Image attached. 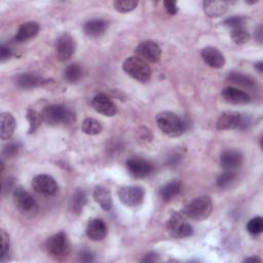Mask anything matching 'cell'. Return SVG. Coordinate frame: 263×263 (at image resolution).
I'll return each mask as SVG.
<instances>
[{"label":"cell","instance_id":"cell-1","mask_svg":"<svg viewBox=\"0 0 263 263\" xmlns=\"http://www.w3.org/2000/svg\"><path fill=\"white\" fill-rule=\"evenodd\" d=\"M155 120L159 129L171 138L180 137L185 132V123L174 112H160L157 114Z\"/></svg>","mask_w":263,"mask_h":263},{"label":"cell","instance_id":"cell-2","mask_svg":"<svg viewBox=\"0 0 263 263\" xmlns=\"http://www.w3.org/2000/svg\"><path fill=\"white\" fill-rule=\"evenodd\" d=\"M42 119L48 125H59L62 123H71L75 120V114L71 109L63 105H49L41 113Z\"/></svg>","mask_w":263,"mask_h":263},{"label":"cell","instance_id":"cell-3","mask_svg":"<svg viewBox=\"0 0 263 263\" xmlns=\"http://www.w3.org/2000/svg\"><path fill=\"white\" fill-rule=\"evenodd\" d=\"M123 71L140 82H147L152 75V71L147 62L139 57H129L122 64Z\"/></svg>","mask_w":263,"mask_h":263},{"label":"cell","instance_id":"cell-4","mask_svg":"<svg viewBox=\"0 0 263 263\" xmlns=\"http://www.w3.org/2000/svg\"><path fill=\"white\" fill-rule=\"evenodd\" d=\"M213 210V203L209 196H199L190 201L184 209V214L193 220L206 219Z\"/></svg>","mask_w":263,"mask_h":263},{"label":"cell","instance_id":"cell-5","mask_svg":"<svg viewBox=\"0 0 263 263\" xmlns=\"http://www.w3.org/2000/svg\"><path fill=\"white\" fill-rule=\"evenodd\" d=\"M45 249L47 253L55 259L67 257L71 249L67 234L63 231L53 234L46 240Z\"/></svg>","mask_w":263,"mask_h":263},{"label":"cell","instance_id":"cell-6","mask_svg":"<svg viewBox=\"0 0 263 263\" xmlns=\"http://www.w3.org/2000/svg\"><path fill=\"white\" fill-rule=\"evenodd\" d=\"M12 199L20 212L25 215H34L37 212V203L32 195L23 187L18 186L13 189Z\"/></svg>","mask_w":263,"mask_h":263},{"label":"cell","instance_id":"cell-7","mask_svg":"<svg viewBox=\"0 0 263 263\" xmlns=\"http://www.w3.org/2000/svg\"><path fill=\"white\" fill-rule=\"evenodd\" d=\"M186 215L184 213H176L167 221V229L173 236L184 238L192 235L193 228L185 221Z\"/></svg>","mask_w":263,"mask_h":263},{"label":"cell","instance_id":"cell-8","mask_svg":"<svg viewBox=\"0 0 263 263\" xmlns=\"http://www.w3.org/2000/svg\"><path fill=\"white\" fill-rule=\"evenodd\" d=\"M145 190L141 186H124L118 191L120 201L129 208H135L143 202Z\"/></svg>","mask_w":263,"mask_h":263},{"label":"cell","instance_id":"cell-9","mask_svg":"<svg viewBox=\"0 0 263 263\" xmlns=\"http://www.w3.org/2000/svg\"><path fill=\"white\" fill-rule=\"evenodd\" d=\"M136 53L140 59L144 60L145 62L156 63L160 60L161 48L156 42L152 40H146L141 42L137 46Z\"/></svg>","mask_w":263,"mask_h":263},{"label":"cell","instance_id":"cell-10","mask_svg":"<svg viewBox=\"0 0 263 263\" xmlns=\"http://www.w3.org/2000/svg\"><path fill=\"white\" fill-rule=\"evenodd\" d=\"M32 187L36 192L46 196L54 195L58 191V184L55 180L51 176L45 174L35 176L32 180Z\"/></svg>","mask_w":263,"mask_h":263},{"label":"cell","instance_id":"cell-11","mask_svg":"<svg viewBox=\"0 0 263 263\" xmlns=\"http://www.w3.org/2000/svg\"><path fill=\"white\" fill-rule=\"evenodd\" d=\"M74 51L75 41L73 37L68 33L61 35L55 42V54L58 60H60L61 62H66L70 60Z\"/></svg>","mask_w":263,"mask_h":263},{"label":"cell","instance_id":"cell-12","mask_svg":"<svg viewBox=\"0 0 263 263\" xmlns=\"http://www.w3.org/2000/svg\"><path fill=\"white\" fill-rule=\"evenodd\" d=\"M126 168L135 178L147 177L153 170L152 164L141 157H133L126 160Z\"/></svg>","mask_w":263,"mask_h":263},{"label":"cell","instance_id":"cell-13","mask_svg":"<svg viewBox=\"0 0 263 263\" xmlns=\"http://www.w3.org/2000/svg\"><path fill=\"white\" fill-rule=\"evenodd\" d=\"M92 108L100 114L111 117L116 114L117 108L112 100L105 93H98L91 101Z\"/></svg>","mask_w":263,"mask_h":263},{"label":"cell","instance_id":"cell-14","mask_svg":"<svg viewBox=\"0 0 263 263\" xmlns=\"http://www.w3.org/2000/svg\"><path fill=\"white\" fill-rule=\"evenodd\" d=\"M241 118H242V115L238 112L226 111L219 116L216 126L220 130L239 128L241 123Z\"/></svg>","mask_w":263,"mask_h":263},{"label":"cell","instance_id":"cell-15","mask_svg":"<svg viewBox=\"0 0 263 263\" xmlns=\"http://www.w3.org/2000/svg\"><path fill=\"white\" fill-rule=\"evenodd\" d=\"M243 156L238 150L227 149L220 156L221 166L225 171H233L242 164Z\"/></svg>","mask_w":263,"mask_h":263},{"label":"cell","instance_id":"cell-16","mask_svg":"<svg viewBox=\"0 0 263 263\" xmlns=\"http://www.w3.org/2000/svg\"><path fill=\"white\" fill-rule=\"evenodd\" d=\"M200 54L203 62L208 64L211 68L219 69V68H222L225 64L224 55L218 48L214 46H206L202 48Z\"/></svg>","mask_w":263,"mask_h":263},{"label":"cell","instance_id":"cell-17","mask_svg":"<svg viewBox=\"0 0 263 263\" xmlns=\"http://www.w3.org/2000/svg\"><path fill=\"white\" fill-rule=\"evenodd\" d=\"M221 95L226 102L234 105H245L250 103L251 101V97L249 93L233 86L225 87L222 90Z\"/></svg>","mask_w":263,"mask_h":263},{"label":"cell","instance_id":"cell-18","mask_svg":"<svg viewBox=\"0 0 263 263\" xmlns=\"http://www.w3.org/2000/svg\"><path fill=\"white\" fill-rule=\"evenodd\" d=\"M85 233L91 240L98 241L105 238L107 235V226L101 219H92L88 222Z\"/></svg>","mask_w":263,"mask_h":263},{"label":"cell","instance_id":"cell-19","mask_svg":"<svg viewBox=\"0 0 263 263\" xmlns=\"http://www.w3.org/2000/svg\"><path fill=\"white\" fill-rule=\"evenodd\" d=\"M39 30H40V26L38 23L36 22L25 23L21 25V27L18 28L14 36V39L17 42H24V41L30 40L35 36H37V34L39 33Z\"/></svg>","mask_w":263,"mask_h":263},{"label":"cell","instance_id":"cell-20","mask_svg":"<svg viewBox=\"0 0 263 263\" xmlns=\"http://www.w3.org/2000/svg\"><path fill=\"white\" fill-rule=\"evenodd\" d=\"M15 129V119L12 114L4 112L1 114V123H0V135L3 141L9 140L13 135Z\"/></svg>","mask_w":263,"mask_h":263},{"label":"cell","instance_id":"cell-21","mask_svg":"<svg viewBox=\"0 0 263 263\" xmlns=\"http://www.w3.org/2000/svg\"><path fill=\"white\" fill-rule=\"evenodd\" d=\"M93 199L104 210L109 211L112 208V196L108 188L104 186H96L93 189Z\"/></svg>","mask_w":263,"mask_h":263},{"label":"cell","instance_id":"cell-22","mask_svg":"<svg viewBox=\"0 0 263 263\" xmlns=\"http://www.w3.org/2000/svg\"><path fill=\"white\" fill-rule=\"evenodd\" d=\"M43 79L35 74L32 73H22L17 75L14 79V82L17 86L21 88L29 89V88H34L36 86L41 85Z\"/></svg>","mask_w":263,"mask_h":263},{"label":"cell","instance_id":"cell-23","mask_svg":"<svg viewBox=\"0 0 263 263\" xmlns=\"http://www.w3.org/2000/svg\"><path fill=\"white\" fill-rule=\"evenodd\" d=\"M107 29V23L101 18H95L86 22L83 26L85 35L89 37H99L104 34Z\"/></svg>","mask_w":263,"mask_h":263},{"label":"cell","instance_id":"cell-24","mask_svg":"<svg viewBox=\"0 0 263 263\" xmlns=\"http://www.w3.org/2000/svg\"><path fill=\"white\" fill-rule=\"evenodd\" d=\"M228 8V4L225 1H204L203 10L210 17H218L223 15Z\"/></svg>","mask_w":263,"mask_h":263},{"label":"cell","instance_id":"cell-25","mask_svg":"<svg viewBox=\"0 0 263 263\" xmlns=\"http://www.w3.org/2000/svg\"><path fill=\"white\" fill-rule=\"evenodd\" d=\"M227 80L246 88H253L256 84V81L252 77L239 72H230L227 76Z\"/></svg>","mask_w":263,"mask_h":263},{"label":"cell","instance_id":"cell-26","mask_svg":"<svg viewBox=\"0 0 263 263\" xmlns=\"http://www.w3.org/2000/svg\"><path fill=\"white\" fill-rule=\"evenodd\" d=\"M181 183L177 180L175 181H172L167 184H165L159 191V194H160V197L165 200V201H168L171 199H173L176 195L179 194V192L181 191Z\"/></svg>","mask_w":263,"mask_h":263},{"label":"cell","instance_id":"cell-27","mask_svg":"<svg viewBox=\"0 0 263 263\" xmlns=\"http://www.w3.org/2000/svg\"><path fill=\"white\" fill-rule=\"evenodd\" d=\"M86 203V194L82 189H77L71 198L70 208L72 213L79 214Z\"/></svg>","mask_w":263,"mask_h":263},{"label":"cell","instance_id":"cell-28","mask_svg":"<svg viewBox=\"0 0 263 263\" xmlns=\"http://www.w3.org/2000/svg\"><path fill=\"white\" fill-rule=\"evenodd\" d=\"M81 130L84 134L90 135V136L99 135L102 132V124L95 118L87 117L83 120V122L81 124Z\"/></svg>","mask_w":263,"mask_h":263},{"label":"cell","instance_id":"cell-29","mask_svg":"<svg viewBox=\"0 0 263 263\" xmlns=\"http://www.w3.org/2000/svg\"><path fill=\"white\" fill-rule=\"evenodd\" d=\"M82 76V69L78 64L69 65L64 71V78L69 83L77 82Z\"/></svg>","mask_w":263,"mask_h":263},{"label":"cell","instance_id":"cell-30","mask_svg":"<svg viewBox=\"0 0 263 263\" xmlns=\"http://www.w3.org/2000/svg\"><path fill=\"white\" fill-rule=\"evenodd\" d=\"M27 119L29 121V134L35 133L43 121L42 115L34 109H29L27 111Z\"/></svg>","mask_w":263,"mask_h":263},{"label":"cell","instance_id":"cell-31","mask_svg":"<svg viewBox=\"0 0 263 263\" xmlns=\"http://www.w3.org/2000/svg\"><path fill=\"white\" fill-rule=\"evenodd\" d=\"M0 237H1V255H0V261L5 262L8 260V256L10 254V241H9V235L4 230L1 229L0 231Z\"/></svg>","mask_w":263,"mask_h":263},{"label":"cell","instance_id":"cell-32","mask_svg":"<svg viewBox=\"0 0 263 263\" xmlns=\"http://www.w3.org/2000/svg\"><path fill=\"white\" fill-rule=\"evenodd\" d=\"M138 5V1L136 0H118L113 3L114 8L122 13L129 12L134 10Z\"/></svg>","mask_w":263,"mask_h":263},{"label":"cell","instance_id":"cell-33","mask_svg":"<svg viewBox=\"0 0 263 263\" xmlns=\"http://www.w3.org/2000/svg\"><path fill=\"white\" fill-rule=\"evenodd\" d=\"M247 230L251 234H260L263 230V219L261 217H255L251 219L247 224Z\"/></svg>","mask_w":263,"mask_h":263},{"label":"cell","instance_id":"cell-34","mask_svg":"<svg viewBox=\"0 0 263 263\" xmlns=\"http://www.w3.org/2000/svg\"><path fill=\"white\" fill-rule=\"evenodd\" d=\"M230 36H231V39L236 44L246 43L249 40V38H250V35H249L248 31H246L243 28H238V29L231 30Z\"/></svg>","mask_w":263,"mask_h":263},{"label":"cell","instance_id":"cell-35","mask_svg":"<svg viewBox=\"0 0 263 263\" xmlns=\"http://www.w3.org/2000/svg\"><path fill=\"white\" fill-rule=\"evenodd\" d=\"M236 178V174L234 171H225L217 178V185L219 187H226L230 183H232Z\"/></svg>","mask_w":263,"mask_h":263},{"label":"cell","instance_id":"cell-36","mask_svg":"<svg viewBox=\"0 0 263 263\" xmlns=\"http://www.w3.org/2000/svg\"><path fill=\"white\" fill-rule=\"evenodd\" d=\"M243 24H245V18L239 15H233L224 21V25L231 28V30L243 28Z\"/></svg>","mask_w":263,"mask_h":263},{"label":"cell","instance_id":"cell-37","mask_svg":"<svg viewBox=\"0 0 263 263\" xmlns=\"http://www.w3.org/2000/svg\"><path fill=\"white\" fill-rule=\"evenodd\" d=\"M20 148L21 146L17 143H9L4 147L3 154L7 157H13L18 153Z\"/></svg>","mask_w":263,"mask_h":263},{"label":"cell","instance_id":"cell-38","mask_svg":"<svg viewBox=\"0 0 263 263\" xmlns=\"http://www.w3.org/2000/svg\"><path fill=\"white\" fill-rule=\"evenodd\" d=\"M163 6H164L166 12L168 14H171V15H174V14H176L178 12V6L173 1H164L163 2Z\"/></svg>","mask_w":263,"mask_h":263},{"label":"cell","instance_id":"cell-39","mask_svg":"<svg viewBox=\"0 0 263 263\" xmlns=\"http://www.w3.org/2000/svg\"><path fill=\"white\" fill-rule=\"evenodd\" d=\"M93 260V255L88 250H83L79 253V261L81 262H91Z\"/></svg>","mask_w":263,"mask_h":263},{"label":"cell","instance_id":"cell-40","mask_svg":"<svg viewBox=\"0 0 263 263\" xmlns=\"http://www.w3.org/2000/svg\"><path fill=\"white\" fill-rule=\"evenodd\" d=\"M10 57H11L10 48L5 46V45H1V47H0V58H1V61L4 62V61L8 60Z\"/></svg>","mask_w":263,"mask_h":263},{"label":"cell","instance_id":"cell-41","mask_svg":"<svg viewBox=\"0 0 263 263\" xmlns=\"http://www.w3.org/2000/svg\"><path fill=\"white\" fill-rule=\"evenodd\" d=\"M156 260H158L157 254H155V253H150V254H147L144 259H142V262H154V261H156Z\"/></svg>","mask_w":263,"mask_h":263},{"label":"cell","instance_id":"cell-42","mask_svg":"<svg viewBox=\"0 0 263 263\" xmlns=\"http://www.w3.org/2000/svg\"><path fill=\"white\" fill-rule=\"evenodd\" d=\"M256 32H257L256 35L258 36L257 39H258L259 42H261V40H262V37H261V35H262V26H259V27L257 28V31H256Z\"/></svg>","mask_w":263,"mask_h":263},{"label":"cell","instance_id":"cell-43","mask_svg":"<svg viewBox=\"0 0 263 263\" xmlns=\"http://www.w3.org/2000/svg\"><path fill=\"white\" fill-rule=\"evenodd\" d=\"M255 68L257 69V71L259 73H262L263 72V63L262 62H258L257 64H255Z\"/></svg>","mask_w":263,"mask_h":263},{"label":"cell","instance_id":"cell-44","mask_svg":"<svg viewBox=\"0 0 263 263\" xmlns=\"http://www.w3.org/2000/svg\"><path fill=\"white\" fill-rule=\"evenodd\" d=\"M245 261H246V262H250V261H255V262L258 261V262H260L261 259H260V258H257V257H249V258H246Z\"/></svg>","mask_w":263,"mask_h":263}]
</instances>
